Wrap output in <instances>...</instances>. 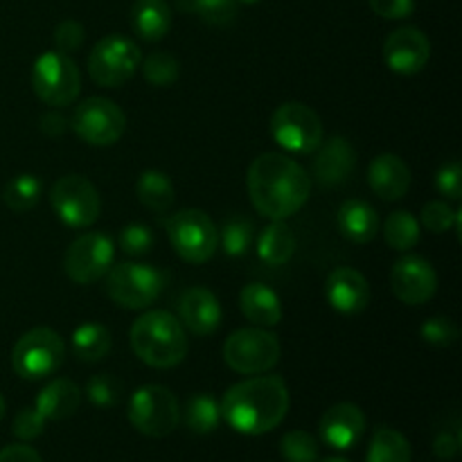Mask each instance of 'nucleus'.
Returning a JSON list of instances; mask_svg holds the SVG:
<instances>
[{
    "label": "nucleus",
    "instance_id": "a878e982",
    "mask_svg": "<svg viewBox=\"0 0 462 462\" xmlns=\"http://www.w3.org/2000/svg\"><path fill=\"white\" fill-rule=\"evenodd\" d=\"M296 235L284 219H275L257 237V255L269 266H284L296 253Z\"/></svg>",
    "mask_w": 462,
    "mask_h": 462
},
{
    "label": "nucleus",
    "instance_id": "a211bd4d",
    "mask_svg": "<svg viewBox=\"0 0 462 462\" xmlns=\"http://www.w3.org/2000/svg\"><path fill=\"white\" fill-rule=\"evenodd\" d=\"M356 165V152L346 138H332L320 143L316 149V158L311 162V176L323 188H337L350 179Z\"/></svg>",
    "mask_w": 462,
    "mask_h": 462
},
{
    "label": "nucleus",
    "instance_id": "20e7f679",
    "mask_svg": "<svg viewBox=\"0 0 462 462\" xmlns=\"http://www.w3.org/2000/svg\"><path fill=\"white\" fill-rule=\"evenodd\" d=\"M66 359V343L54 329L34 328L23 334L12 350L14 373L27 382H39L57 373Z\"/></svg>",
    "mask_w": 462,
    "mask_h": 462
},
{
    "label": "nucleus",
    "instance_id": "5701e85b",
    "mask_svg": "<svg viewBox=\"0 0 462 462\" xmlns=\"http://www.w3.org/2000/svg\"><path fill=\"white\" fill-rule=\"evenodd\" d=\"M81 404V391L70 379H54L36 397L34 409L50 422L72 418Z\"/></svg>",
    "mask_w": 462,
    "mask_h": 462
},
{
    "label": "nucleus",
    "instance_id": "4c0bfd02",
    "mask_svg": "<svg viewBox=\"0 0 462 462\" xmlns=\"http://www.w3.org/2000/svg\"><path fill=\"white\" fill-rule=\"evenodd\" d=\"M153 246V233L144 224H129L120 233V251L129 257L147 255Z\"/></svg>",
    "mask_w": 462,
    "mask_h": 462
},
{
    "label": "nucleus",
    "instance_id": "dca6fc26",
    "mask_svg": "<svg viewBox=\"0 0 462 462\" xmlns=\"http://www.w3.org/2000/svg\"><path fill=\"white\" fill-rule=\"evenodd\" d=\"M431 57V43L418 27H400L383 41V61L397 75H418Z\"/></svg>",
    "mask_w": 462,
    "mask_h": 462
},
{
    "label": "nucleus",
    "instance_id": "3c124183",
    "mask_svg": "<svg viewBox=\"0 0 462 462\" xmlns=\"http://www.w3.org/2000/svg\"><path fill=\"white\" fill-rule=\"evenodd\" d=\"M325 462H347V460H343V458H329V460H325Z\"/></svg>",
    "mask_w": 462,
    "mask_h": 462
},
{
    "label": "nucleus",
    "instance_id": "423d86ee",
    "mask_svg": "<svg viewBox=\"0 0 462 462\" xmlns=\"http://www.w3.org/2000/svg\"><path fill=\"white\" fill-rule=\"evenodd\" d=\"M167 237L180 260L189 264H206L219 248V230L215 221L197 208L176 212L167 221Z\"/></svg>",
    "mask_w": 462,
    "mask_h": 462
},
{
    "label": "nucleus",
    "instance_id": "cd10ccee",
    "mask_svg": "<svg viewBox=\"0 0 462 462\" xmlns=\"http://www.w3.org/2000/svg\"><path fill=\"white\" fill-rule=\"evenodd\" d=\"M113 338L104 325L84 323L72 334V352L86 364H97L111 352Z\"/></svg>",
    "mask_w": 462,
    "mask_h": 462
},
{
    "label": "nucleus",
    "instance_id": "09e8293b",
    "mask_svg": "<svg viewBox=\"0 0 462 462\" xmlns=\"http://www.w3.org/2000/svg\"><path fill=\"white\" fill-rule=\"evenodd\" d=\"M5 418V400H3V395H0V420Z\"/></svg>",
    "mask_w": 462,
    "mask_h": 462
},
{
    "label": "nucleus",
    "instance_id": "2eb2a0df",
    "mask_svg": "<svg viewBox=\"0 0 462 462\" xmlns=\"http://www.w3.org/2000/svg\"><path fill=\"white\" fill-rule=\"evenodd\" d=\"M391 289L404 305H424L436 296L438 275L427 260L406 255L391 271Z\"/></svg>",
    "mask_w": 462,
    "mask_h": 462
},
{
    "label": "nucleus",
    "instance_id": "c85d7f7f",
    "mask_svg": "<svg viewBox=\"0 0 462 462\" xmlns=\"http://www.w3.org/2000/svg\"><path fill=\"white\" fill-rule=\"evenodd\" d=\"M365 462H411V445L400 431L382 427L374 431Z\"/></svg>",
    "mask_w": 462,
    "mask_h": 462
},
{
    "label": "nucleus",
    "instance_id": "8fccbe9b",
    "mask_svg": "<svg viewBox=\"0 0 462 462\" xmlns=\"http://www.w3.org/2000/svg\"><path fill=\"white\" fill-rule=\"evenodd\" d=\"M235 3H246V5H253V3H260V0H235Z\"/></svg>",
    "mask_w": 462,
    "mask_h": 462
},
{
    "label": "nucleus",
    "instance_id": "aec40b11",
    "mask_svg": "<svg viewBox=\"0 0 462 462\" xmlns=\"http://www.w3.org/2000/svg\"><path fill=\"white\" fill-rule=\"evenodd\" d=\"M179 319L185 329L197 337L215 334L221 325V305L210 289H185L179 298Z\"/></svg>",
    "mask_w": 462,
    "mask_h": 462
},
{
    "label": "nucleus",
    "instance_id": "f8f14e48",
    "mask_svg": "<svg viewBox=\"0 0 462 462\" xmlns=\"http://www.w3.org/2000/svg\"><path fill=\"white\" fill-rule=\"evenodd\" d=\"M50 203L59 219L70 228H88L99 219L102 199L86 176H61L50 189Z\"/></svg>",
    "mask_w": 462,
    "mask_h": 462
},
{
    "label": "nucleus",
    "instance_id": "a19ab883",
    "mask_svg": "<svg viewBox=\"0 0 462 462\" xmlns=\"http://www.w3.org/2000/svg\"><path fill=\"white\" fill-rule=\"evenodd\" d=\"M45 422H48V420H45L36 409H23L21 413L14 418L12 431L18 440L30 442L36 440V438L45 431Z\"/></svg>",
    "mask_w": 462,
    "mask_h": 462
},
{
    "label": "nucleus",
    "instance_id": "ea45409f",
    "mask_svg": "<svg viewBox=\"0 0 462 462\" xmlns=\"http://www.w3.org/2000/svg\"><path fill=\"white\" fill-rule=\"evenodd\" d=\"M456 219H458V212L445 201H431L422 208L424 228L431 230V233L436 235L447 233V230L454 228Z\"/></svg>",
    "mask_w": 462,
    "mask_h": 462
},
{
    "label": "nucleus",
    "instance_id": "72a5a7b5",
    "mask_svg": "<svg viewBox=\"0 0 462 462\" xmlns=\"http://www.w3.org/2000/svg\"><path fill=\"white\" fill-rule=\"evenodd\" d=\"M253 244V224L242 217H233L219 228V246L228 257L246 255Z\"/></svg>",
    "mask_w": 462,
    "mask_h": 462
},
{
    "label": "nucleus",
    "instance_id": "4be33fe9",
    "mask_svg": "<svg viewBox=\"0 0 462 462\" xmlns=\"http://www.w3.org/2000/svg\"><path fill=\"white\" fill-rule=\"evenodd\" d=\"M239 310L257 328H275L282 320V305L273 289L251 282L239 291Z\"/></svg>",
    "mask_w": 462,
    "mask_h": 462
},
{
    "label": "nucleus",
    "instance_id": "a18cd8bd",
    "mask_svg": "<svg viewBox=\"0 0 462 462\" xmlns=\"http://www.w3.org/2000/svg\"><path fill=\"white\" fill-rule=\"evenodd\" d=\"M460 427L458 424H454L451 429H445V431H440L436 436V440H433V451H436L438 458L442 460H451L458 456L460 451Z\"/></svg>",
    "mask_w": 462,
    "mask_h": 462
},
{
    "label": "nucleus",
    "instance_id": "f704fd0d",
    "mask_svg": "<svg viewBox=\"0 0 462 462\" xmlns=\"http://www.w3.org/2000/svg\"><path fill=\"white\" fill-rule=\"evenodd\" d=\"M280 454L287 462H316L319 440L307 431H289L280 440Z\"/></svg>",
    "mask_w": 462,
    "mask_h": 462
},
{
    "label": "nucleus",
    "instance_id": "b1692460",
    "mask_svg": "<svg viewBox=\"0 0 462 462\" xmlns=\"http://www.w3.org/2000/svg\"><path fill=\"white\" fill-rule=\"evenodd\" d=\"M337 221L343 237L355 244L373 242L379 233L377 210L373 206H368L365 201H361V199L343 201L341 208H338Z\"/></svg>",
    "mask_w": 462,
    "mask_h": 462
},
{
    "label": "nucleus",
    "instance_id": "2f4dec72",
    "mask_svg": "<svg viewBox=\"0 0 462 462\" xmlns=\"http://www.w3.org/2000/svg\"><path fill=\"white\" fill-rule=\"evenodd\" d=\"M383 239L395 251L406 253L420 242V221L411 212L397 210L383 221Z\"/></svg>",
    "mask_w": 462,
    "mask_h": 462
},
{
    "label": "nucleus",
    "instance_id": "39448f33",
    "mask_svg": "<svg viewBox=\"0 0 462 462\" xmlns=\"http://www.w3.org/2000/svg\"><path fill=\"white\" fill-rule=\"evenodd\" d=\"M32 88L48 106H70L81 90V75L70 54L43 52L32 68Z\"/></svg>",
    "mask_w": 462,
    "mask_h": 462
},
{
    "label": "nucleus",
    "instance_id": "e433bc0d",
    "mask_svg": "<svg viewBox=\"0 0 462 462\" xmlns=\"http://www.w3.org/2000/svg\"><path fill=\"white\" fill-rule=\"evenodd\" d=\"M86 395H88V400L97 409H111V406L120 402L122 383L116 377H111V374H95V377L88 379Z\"/></svg>",
    "mask_w": 462,
    "mask_h": 462
},
{
    "label": "nucleus",
    "instance_id": "4468645a",
    "mask_svg": "<svg viewBox=\"0 0 462 462\" xmlns=\"http://www.w3.org/2000/svg\"><path fill=\"white\" fill-rule=\"evenodd\" d=\"M116 260V244L104 233H86L68 246L63 271L77 284H93L108 273Z\"/></svg>",
    "mask_w": 462,
    "mask_h": 462
},
{
    "label": "nucleus",
    "instance_id": "9d476101",
    "mask_svg": "<svg viewBox=\"0 0 462 462\" xmlns=\"http://www.w3.org/2000/svg\"><path fill=\"white\" fill-rule=\"evenodd\" d=\"M140 61V48L134 41L120 34L104 36L88 54V75L97 86L117 88L135 75Z\"/></svg>",
    "mask_w": 462,
    "mask_h": 462
},
{
    "label": "nucleus",
    "instance_id": "c756f323",
    "mask_svg": "<svg viewBox=\"0 0 462 462\" xmlns=\"http://www.w3.org/2000/svg\"><path fill=\"white\" fill-rule=\"evenodd\" d=\"M185 427L197 436H208L215 431L221 422V409L215 397L194 395L183 411Z\"/></svg>",
    "mask_w": 462,
    "mask_h": 462
},
{
    "label": "nucleus",
    "instance_id": "473e14b6",
    "mask_svg": "<svg viewBox=\"0 0 462 462\" xmlns=\"http://www.w3.org/2000/svg\"><path fill=\"white\" fill-rule=\"evenodd\" d=\"M41 192L43 188L34 174H18L5 185L3 201L12 212H30L39 203Z\"/></svg>",
    "mask_w": 462,
    "mask_h": 462
},
{
    "label": "nucleus",
    "instance_id": "1a4fd4ad",
    "mask_svg": "<svg viewBox=\"0 0 462 462\" xmlns=\"http://www.w3.org/2000/svg\"><path fill=\"white\" fill-rule=\"evenodd\" d=\"M162 291V275L149 264L122 262L106 273V293L125 310H147Z\"/></svg>",
    "mask_w": 462,
    "mask_h": 462
},
{
    "label": "nucleus",
    "instance_id": "49530a36",
    "mask_svg": "<svg viewBox=\"0 0 462 462\" xmlns=\"http://www.w3.org/2000/svg\"><path fill=\"white\" fill-rule=\"evenodd\" d=\"M0 462H43L30 445H9L0 449Z\"/></svg>",
    "mask_w": 462,
    "mask_h": 462
},
{
    "label": "nucleus",
    "instance_id": "0eeeda50",
    "mask_svg": "<svg viewBox=\"0 0 462 462\" xmlns=\"http://www.w3.org/2000/svg\"><path fill=\"white\" fill-rule=\"evenodd\" d=\"M129 422L147 438H167L180 422L179 400L158 383L138 388L129 402Z\"/></svg>",
    "mask_w": 462,
    "mask_h": 462
},
{
    "label": "nucleus",
    "instance_id": "6ab92c4d",
    "mask_svg": "<svg viewBox=\"0 0 462 462\" xmlns=\"http://www.w3.org/2000/svg\"><path fill=\"white\" fill-rule=\"evenodd\" d=\"M325 296H328L332 310L341 311L346 316L359 314L370 302V284L364 278V273L350 269V266H341V269H334L328 275Z\"/></svg>",
    "mask_w": 462,
    "mask_h": 462
},
{
    "label": "nucleus",
    "instance_id": "393cba45",
    "mask_svg": "<svg viewBox=\"0 0 462 462\" xmlns=\"http://www.w3.org/2000/svg\"><path fill=\"white\" fill-rule=\"evenodd\" d=\"M131 25L143 41L156 43L171 27V7L167 0H135L131 7Z\"/></svg>",
    "mask_w": 462,
    "mask_h": 462
},
{
    "label": "nucleus",
    "instance_id": "9b49d317",
    "mask_svg": "<svg viewBox=\"0 0 462 462\" xmlns=\"http://www.w3.org/2000/svg\"><path fill=\"white\" fill-rule=\"evenodd\" d=\"M271 135L289 153H311L323 143V125L319 113L307 104H280L271 116Z\"/></svg>",
    "mask_w": 462,
    "mask_h": 462
},
{
    "label": "nucleus",
    "instance_id": "c03bdc74",
    "mask_svg": "<svg viewBox=\"0 0 462 462\" xmlns=\"http://www.w3.org/2000/svg\"><path fill=\"white\" fill-rule=\"evenodd\" d=\"M368 3L377 16L391 18V21H402L415 12V0H368Z\"/></svg>",
    "mask_w": 462,
    "mask_h": 462
},
{
    "label": "nucleus",
    "instance_id": "79ce46f5",
    "mask_svg": "<svg viewBox=\"0 0 462 462\" xmlns=\"http://www.w3.org/2000/svg\"><path fill=\"white\" fill-rule=\"evenodd\" d=\"M84 25L77 21H63L59 23L57 30H54V45H57V52L72 54L81 48L84 43Z\"/></svg>",
    "mask_w": 462,
    "mask_h": 462
},
{
    "label": "nucleus",
    "instance_id": "c9c22d12",
    "mask_svg": "<svg viewBox=\"0 0 462 462\" xmlns=\"http://www.w3.org/2000/svg\"><path fill=\"white\" fill-rule=\"evenodd\" d=\"M179 59L170 52H152L143 63L144 79L152 86H171L179 79Z\"/></svg>",
    "mask_w": 462,
    "mask_h": 462
},
{
    "label": "nucleus",
    "instance_id": "37998d69",
    "mask_svg": "<svg viewBox=\"0 0 462 462\" xmlns=\"http://www.w3.org/2000/svg\"><path fill=\"white\" fill-rule=\"evenodd\" d=\"M436 188L438 192L445 194L451 201H460L462 197V170L460 162L451 161L442 165L436 174Z\"/></svg>",
    "mask_w": 462,
    "mask_h": 462
},
{
    "label": "nucleus",
    "instance_id": "7ed1b4c3",
    "mask_svg": "<svg viewBox=\"0 0 462 462\" xmlns=\"http://www.w3.org/2000/svg\"><path fill=\"white\" fill-rule=\"evenodd\" d=\"M131 350L149 368L167 370L188 355V334L179 319L162 310H152L131 325Z\"/></svg>",
    "mask_w": 462,
    "mask_h": 462
},
{
    "label": "nucleus",
    "instance_id": "f3484780",
    "mask_svg": "<svg viewBox=\"0 0 462 462\" xmlns=\"http://www.w3.org/2000/svg\"><path fill=\"white\" fill-rule=\"evenodd\" d=\"M319 431L325 445H329L332 449H352V447L361 440V436H364L365 431L364 411L356 404H350V402L334 404L332 409L325 411V415L320 418Z\"/></svg>",
    "mask_w": 462,
    "mask_h": 462
},
{
    "label": "nucleus",
    "instance_id": "6e6552de",
    "mask_svg": "<svg viewBox=\"0 0 462 462\" xmlns=\"http://www.w3.org/2000/svg\"><path fill=\"white\" fill-rule=\"evenodd\" d=\"M224 361L239 374H264L280 361V341L266 328L237 329L224 343Z\"/></svg>",
    "mask_w": 462,
    "mask_h": 462
},
{
    "label": "nucleus",
    "instance_id": "f03ea898",
    "mask_svg": "<svg viewBox=\"0 0 462 462\" xmlns=\"http://www.w3.org/2000/svg\"><path fill=\"white\" fill-rule=\"evenodd\" d=\"M219 409L221 418L237 433L262 436V433L273 431L287 418V383L275 374L244 379L226 391Z\"/></svg>",
    "mask_w": 462,
    "mask_h": 462
},
{
    "label": "nucleus",
    "instance_id": "7c9ffc66",
    "mask_svg": "<svg viewBox=\"0 0 462 462\" xmlns=\"http://www.w3.org/2000/svg\"><path fill=\"white\" fill-rule=\"evenodd\" d=\"M176 9L201 18L208 25H230L237 16L235 0H174Z\"/></svg>",
    "mask_w": 462,
    "mask_h": 462
},
{
    "label": "nucleus",
    "instance_id": "f257e3e1",
    "mask_svg": "<svg viewBox=\"0 0 462 462\" xmlns=\"http://www.w3.org/2000/svg\"><path fill=\"white\" fill-rule=\"evenodd\" d=\"M246 185L255 210L271 221L296 215L311 194L305 167L278 152H266L251 162Z\"/></svg>",
    "mask_w": 462,
    "mask_h": 462
},
{
    "label": "nucleus",
    "instance_id": "58836bf2",
    "mask_svg": "<svg viewBox=\"0 0 462 462\" xmlns=\"http://www.w3.org/2000/svg\"><path fill=\"white\" fill-rule=\"evenodd\" d=\"M420 334L427 343L436 347H449L454 346L456 338H458V328L451 319H445V316H433L427 323L420 328Z\"/></svg>",
    "mask_w": 462,
    "mask_h": 462
},
{
    "label": "nucleus",
    "instance_id": "de8ad7c7",
    "mask_svg": "<svg viewBox=\"0 0 462 462\" xmlns=\"http://www.w3.org/2000/svg\"><path fill=\"white\" fill-rule=\"evenodd\" d=\"M66 129H68V120L61 116V113L52 111V113H45V116L41 117V131H43L45 135H50V138H59Z\"/></svg>",
    "mask_w": 462,
    "mask_h": 462
},
{
    "label": "nucleus",
    "instance_id": "bb28decb",
    "mask_svg": "<svg viewBox=\"0 0 462 462\" xmlns=\"http://www.w3.org/2000/svg\"><path fill=\"white\" fill-rule=\"evenodd\" d=\"M135 194H138L140 203L144 208H149L152 212H158V215L170 210L176 199L174 183H171L165 171L158 170H147L140 174L138 183H135Z\"/></svg>",
    "mask_w": 462,
    "mask_h": 462
},
{
    "label": "nucleus",
    "instance_id": "ddd939ff",
    "mask_svg": "<svg viewBox=\"0 0 462 462\" xmlns=\"http://www.w3.org/2000/svg\"><path fill=\"white\" fill-rule=\"evenodd\" d=\"M77 138L93 147H111L125 135L126 117L116 102L106 97H88L75 108L70 120Z\"/></svg>",
    "mask_w": 462,
    "mask_h": 462
},
{
    "label": "nucleus",
    "instance_id": "412c9836",
    "mask_svg": "<svg viewBox=\"0 0 462 462\" xmlns=\"http://www.w3.org/2000/svg\"><path fill=\"white\" fill-rule=\"evenodd\" d=\"M368 183L383 201H400L411 188V170L397 153H379L368 167Z\"/></svg>",
    "mask_w": 462,
    "mask_h": 462
}]
</instances>
